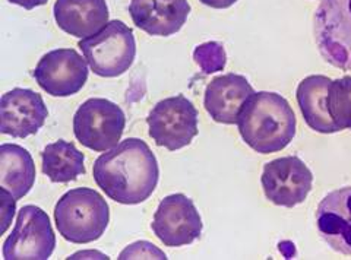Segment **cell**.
Returning <instances> with one entry per match:
<instances>
[{
    "label": "cell",
    "instance_id": "5",
    "mask_svg": "<svg viewBox=\"0 0 351 260\" xmlns=\"http://www.w3.org/2000/svg\"><path fill=\"white\" fill-rule=\"evenodd\" d=\"M313 19L315 41L324 60L351 70V0H322Z\"/></svg>",
    "mask_w": 351,
    "mask_h": 260
},
{
    "label": "cell",
    "instance_id": "9",
    "mask_svg": "<svg viewBox=\"0 0 351 260\" xmlns=\"http://www.w3.org/2000/svg\"><path fill=\"white\" fill-rule=\"evenodd\" d=\"M261 183L269 202L277 207L294 208L311 193L313 174L299 157H282L265 164Z\"/></svg>",
    "mask_w": 351,
    "mask_h": 260
},
{
    "label": "cell",
    "instance_id": "20",
    "mask_svg": "<svg viewBox=\"0 0 351 260\" xmlns=\"http://www.w3.org/2000/svg\"><path fill=\"white\" fill-rule=\"evenodd\" d=\"M328 112L339 130H351V77L332 81L328 92Z\"/></svg>",
    "mask_w": 351,
    "mask_h": 260
},
{
    "label": "cell",
    "instance_id": "19",
    "mask_svg": "<svg viewBox=\"0 0 351 260\" xmlns=\"http://www.w3.org/2000/svg\"><path fill=\"white\" fill-rule=\"evenodd\" d=\"M41 161L43 172L53 183H69L86 172L84 154L72 142L63 139L44 148Z\"/></svg>",
    "mask_w": 351,
    "mask_h": 260
},
{
    "label": "cell",
    "instance_id": "25",
    "mask_svg": "<svg viewBox=\"0 0 351 260\" xmlns=\"http://www.w3.org/2000/svg\"><path fill=\"white\" fill-rule=\"evenodd\" d=\"M199 2L213 9H227V8H232L237 0H199Z\"/></svg>",
    "mask_w": 351,
    "mask_h": 260
},
{
    "label": "cell",
    "instance_id": "8",
    "mask_svg": "<svg viewBox=\"0 0 351 260\" xmlns=\"http://www.w3.org/2000/svg\"><path fill=\"white\" fill-rule=\"evenodd\" d=\"M56 247L49 215L34 205L18 212L16 225L3 243L5 260H47Z\"/></svg>",
    "mask_w": 351,
    "mask_h": 260
},
{
    "label": "cell",
    "instance_id": "4",
    "mask_svg": "<svg viewBox=\"0 0 351 260\" xmlns=\"http://www.w3.org/2000/svg\"><path fill=\"white\" fill-rule=\"evenodd\" d=\"M91 70L101 78H117L129 70L136 56V41L132 28L122 21H108L95 36L78 42Z\"/></svg>",
    "mask_w": 351,
    "mask_h": 260
},
{
    "label": "cell",
    "instance_id": "18",
    "mask_svg": "<svg viewBox=\"0 0 351 260\" xmlns=\"http://www.w3.org/2000/svg\"><path fill=\"white\" fill-rule=\"evenodd\" d=\"M36 164L25 148L14 144L0 146V187L15 200L29 193L36 181Z\"/></svg>",
    "mask_w": 351,
    "mask_h": 260
},
{
    "label": "cell",
    "instance_id": "24",
    "mask_svg": "<svg viewBox=\"0 0 351 260\" xmlns=\"http://www.w3.org/2000/svg\"><path fill=\"white\" fill-rule=\"evenodd\" d=\"M9 2L14 3V5H18L21 8H24L27 10H32V9H36L38 6L46 5L49 0H9Z\"/></svg>",
    "mask_w": 351,
    "mask_h": 260
},
{
    "label": "cell",
    "instance_id": "21",
    "mask_svg": "<svg viewBox=\"0 0 351 260\" xmlns=\"http://www.w3.org/2000/svg\"><path fill=\"white\" fill-rule=\"evenodd\" d=\"M193 59L204 75H211L226 68L227 54L221 42L208 41L193 50Z\"/></svg>",
    "mask_w": 351,
    "mask_h": 260
},
{
    "label": "cell",
    "instance_id": "23",
    "mask_svg": "<svg viewBox=\"0 0 351 260\" xmlns=\"http://www.w3.org/2000/svg\"><path fill=\"white\" fill-rule=\"evenodd\" d=\"M2 194H3V213H2V216H3V230L2 231L5 233L10 220H12L14 215H15V202L16 200L5 190H2Z\"/></svg>",
    "mask_w": 351,
    "mask_h": 260
},
{
    "label": "cell",
    "instance_id": "13",
    "mask_svg": "<svg viewBox=\"0 0 351 260\" xmlns=\"http://www.w3.org/2000/svg\"><path fill=\"white\" fill-rule=\"evenodd\" d=\"M316 225L332 250L351 255V186L326 194L316 209Z\"/></svg>",
    "mask_w": 351,
    "mask_h": 260
},
{
    "label": "cell",
    "instance_id": "14",
    "mask_svg": "<svg viewBox=\"0 0 351 260\" xmlns=\"http://www.w3.org/2000/svg\"><path fill=\"white\" fill-rule=\"evenodd\" d=\"M129 14L134 24L154 37H170L188 21V0H130Z\"/></svg>",
    "mask_w": 351,
    "mask_h": 260
},
{
    "label": "cell",
    "instance_id": "17",
    "mask_svg": "<svg viewBox=\"0 0 351 260\" xmlns=\"http://www.w3.org/2000/svg\"><path fill=\"white\" fill-rule=\"evenodd\" d=\"M331 83L332 79L324 75H311L299 83L295 92L306 125L315 132L325 135L339 132L328 112V92Z\"/></svg>",
    "mask_w": 351,
    "mask_h": 260
},
{
    "label": "cell",
    "instance_id": "6",
    "mask_svg": "<svg viewBox=\"0 0 351 260\" xmlns=\"http://www.w3.org/2000/svg\"><path fill=\"white\" fill-rule=\"evenodd\" d=\"M126 126L122 108L106 99L86 100L73 116V133L78 142L95 153L119 145Z\"/></svg>",
    "mask_w": 351,
    "mask_h": 260
},
{
    "label": "cell",
    "instance_id": "11",
    "mask_svg": "<svg viewBox=\"0 0 351 260\" xmlns=\"http://www.w3.org/2000/svg\"><path fill=\"white\" fill-rule=\"evenodd\" d=\"M86 59L73 49L51 50L40 59L34 78L40 88L51 96L78 94L88 81Z\"/></svg>",
    "mask_w": 351,
    "mask_h": 260
},
{
    "label": "cell",
    "instance_id": "1",
    "mask_svg": "<svg viewBox=\"0 0 351 260\" xmlns=\"http://www.w3.org/2000/svg\"><path fill=\"white\" fill-rule=\"evenodd\" d=\"M93 176L98 187L112 200L138 205L156 190L160 168L147 142L128 138L95 159Z\"/></svg>",
    "mask_w": 351,
    "mask_h": 260
},
{
    "label": "cell",
    "instance_id": "16",
    "mask_svg": "<svg viewBox=\"0 0 351 260\" xmlns=\"http://www.w3.org/2000/svg\"><path fill=\"white\" fill-rule=\"evenodd\" d=\"M53 14L58 27L76 38L95 36L108 24L106 0H56Z\"/></svg>",
    "mask_w": 351,
    "mask_h": 260
},
{
    "label": "cell",
    "instance_id": "10",
    "mask_svg": "<svg viewBox=\"0 0 351 260\" xmlns=\"http://www.w3.org/2000/svg\"><path fill=\"white\" fill-rule=\"evenodd\" d=\"M151 229L164 246L182 247L201 237L204 224L193 200L174 193L160 202Z\"/></svg>",
    "mask_w": 351,
    "mask_h": 260
},
{
    "label": "cell",
    "instance_id": "2",
    "mask_svg": "<svg viewBox=\"0 0 351 260\" xmlns=\"http://www.w3.org/2000/svg\"><path fill=\"white\" fill-rule=\"evenodd\" d=\"M237 126L246 145L258 154H274L290 145L295 136L298 120L284 96L261 91L246 100Z\"/></svg>",
    "mask_w": 351,
    "mask_h": 260
},
{
    "label": "cell",
    "instance_id": "3",
    "mask_svg": "<svg viewBox=\"0 0 351 260\" xmlns=\"http://www.w3.org/2000/svg\"><path fill=\"white\" fill-rule=\"evenodd\" d=\"M54 222L64 240L73 244H88L106 233L110 222V208L97 190L72 189L58 200Z\"/></svg>",
    "mask_w": 351,
    "mask_h": 260
},
{
    "label": "cell",
    "instance_id": "12",
    "mask_svg": "<svg viewBox=\"0 0 351 260\" xmlns=\"http://www.w3.org/2000/svg\"><path fill=\"white\" fill-rule=\"evenodd\" d=\"M49 116L43 96L32 90L14 88L0 100V132L12 138L24 139L36 135Z\"/></svg>",
    "mask_w": 351,
    "mask_h": 260
},
{
    "label": "cell",
    "instance_id": "15",
    "mask_svg": "<svg viewBox=\"0 0 351 260\" xmlns=\"http://www.w3.org/2000/svg\"><path fill=\"white\" fill-rule=\"evenodd\" d=\"M252 94H255L254 86L243 75H221L206 86L204 96L205 110L217 123L237 125L241 108Z\"/></svg>",
    "mask_w": 351,
    "mask_h": 260
},
{
    "label": "cell",
    "instance_id": "22",
    "mask_svg": "<svg viewBox=\"0 0 351 260\" xmlns=\"http://www.w3.org/2000/svg\"><path fill=\"white\" fill-rule=\"evenodd\" d=\"M119 259H167L160 248L148 242H138L126 247Z\"/></svg>",
    "mask_w": 351,
    "mask_h": 260
},
{
    "label": "cell",
    "instance_id": "7",
    "mask_svg": "<svg viewBox=\"0 0 351 260\" xmlns=\"http://www.w3.org/2000/svg\"><path fill=\"white\" fill-rule=\"evenodd\" d=\"M197 110L184 95H176L154 105L147 117L149 136L171 153L192 144L199 132Z\"/></svg>",
    "mask_w": 351,
    "mask_h": 260
}]
</instances>
